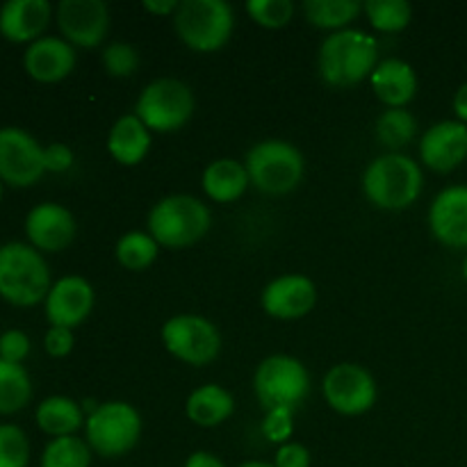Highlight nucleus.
I'll list each match as a JSON object with an SVG mask.
<instances>
[{"instance_id": "obj_39", "label": "nucleus", "mask_w": 467, "mask_h": 467, "mask_svg": "<svg viewBox=\"0 0 467 467\" xmlns=\"http://www.w3.org/2000/svg\"><path fill=\"white\" fill-rule=\"evenodd\" d=\"M44 164L46 171H68L73 164V150L67 144H62V141H53V144H48L44 149Z\"/></svg>"}, {"instance_id": "obj_11", "label": "nucleus", "mask_w": 467, "mask_h": 467, "mask_svg": "<svg viewBox=\"0 0 467 467\" xmlns=\"http://www.w3.org/2000/svg\"><path fill=\"white\" fill-rule=\"evenodd\" d=\"M44 171V146L23 128H0V181L27 187L35 185Z\"/></svg>"}, {"instance_id": "obj_14", "label": "nucleus", "mask_w": 467, "mask_h": 467, "mask_svg": "<svg viewBox=\"0 0 467 467\" xmlns=\"http://www.w3.org/2000/svg\"><path fill=\"white\" fill-rule=\"evenodd\" d=\"M94 310V287L85 276L68 274L53 283L46 296V317L50 327L76 328Z\"/></svg>"}, {"instance_id": "obj_34", "label": "nucleus", "mask_w": 467, "mask_h": 467, "mask_svg": "<svg viewBox=\"0 0 467 467\" xmlns=\"http://www.w3.org/2000/svg\"><path fill=\"white\" fill-rule=\"evenodd\" d=\"M103 67L109 76L128 78L140 68V53L126 41H114L103 50Z\"/></svg>"}, {"instance_id": "obj_1", "label": "nucleus", "mask_w": 467, "mask_h": 467, "mask_svg": "<svg viewBox=\"0 0 467 467\" xmlns=\"http://www.w3.org/2000/svg\"><path fill=\"white\" fill-rule=\"evenodd\" d=\"M319 76L331 87H354L379 67V44L368 32L337 30L319 46Z\"/></svg>"}, {"instance_id": "obj_21", "label": "nucleus", "mask_w": 467, "mask_h": 467, "mask_svg": "<svg viewBox=\"0 0 467 467\" xmlns=\"http://www.w3.org/2000/svg\"><path fill=\"white\" fill-rule=\"evenodd\" d=\"M369 82L377 99L388 108H404L418 94V73L409 62L397 57L381 59Z\"/></svg>"}, {"instance_id": "obj_28", "label": "nucleus", "mask_w": 467, "mask_h": 467, "mask_svg": "<svg viewBox=\"0 0 467 467\" xmlns=\"http://www.w3.org/2000/svg\"><path fill=\"white\" fill-rule=\"evenodd\" d=\"M32 400V381L21 363L0 358V413H16Z\"/></svg>"}, {"instance_id": "obj_36", "label": "nucleus", "mask_w": 467, "mask_h": 467, "mask_svg": "<svg viewBox=\"0 0 467 467\" xmlns=\"http://www.w3.org/2000/svg\"><path fill=\"white\" fill-rule=\"evenodd\" d=\"M30 354V337L18 328H7L0 333V358L9 363H21Z\"/></svg>"}, {"instance_id": "obj_7", "label": "nucleus", "mask_w": 467, "mask_h": 467, "mask_svg": "<svg viewBox=\"0 0 467 467\" xmlns=\"http://www.w3.org/2000/svg\"><path fill=\"white\" fill-rule=\"evenodd\" d=\"M87 445L103 459L126 456L140 442L141 415L128 401H105L85 422Z\"/></svg>"}, {"instance_id": "obj_26", "label": "nucleus", "mask_w": 467, "mask_h": 467, "mask_svg": "<svg viewBox=\"0 0 467 467\" xmlns=\"http://www.w3.org/2000/svg\"><path fill=\"white\" fill-rule=\"evenodd\" d=\"M301 9L313 26L337 32L347 30V26L358 18V14L363 12V3L358 0H306Z\"/></svg>"}, {"instance_id": "obj_37", "label": "nucleus", "mask_w": 467, "mask_h": 467, "mask_svg": "<svg viewBox=\"0 0 467 467\" xmlns=\"http://www.w3.org/2000/svg\"><path fill=\"white\" fill-rule=\"evenodd\" d=\"M73 345H76V337H73L71 328L50 327L44 337L46 351H48L50 356H55V358H64V356L71 354Z\"/></svg>"}, {"instance_id": "obj_33", "label": "nucleus", "mask_w": 467, "mask_h": 467, "mask_svg": "<svg viewBox=\"0 0 467 467\" xmlns=\"http://www.w3.org/2000/svg\"><path fill=\"white\" fill-rule=\"evenodd\" d=\"M246 12L258 26L276 30L292 21L295 3L292 0H246Z\"/></svg>"}, {"instance_id": "obj_2", "label": "nucleus", "mask_w": 467, "mask_h": 467, "mask_svg": "<svg viewBox=\"0 0 467 467\" xmlns=\"http://www.w3.org/2000/svg\"><path fill=\"white\" fill-rule=\"evenodd\" d=\"M422 169L404 153H383L368 164L363 192L369 203L383 210H404L422 194Z\"/></svg>"}, {"instance_id": "obj_45", "label": "nucleus", "mask_w": 467, "mask_h": 467, "mask_svg": "<svg viewBox=\"0 0 467 467\" xmlns=\"http://www.w3.org/2000/svg\"><path fill=\"white\" fill-rule=\"evenodd\" d=\"M0 196H3V181H0Z\"/></svg>"}, {"instance_id": "obj_22", "label": "nucleus", "mask_w": 467, "mask_h": 467, "mask_svg": "<svg viewBox=\"0 0 467 467\" xmlns=\"http://www.w3.org/2000/svg\"><path fill=\"white\" fill-rule=\"evenodd\" d=\"M150 149V130L137 114H123L117 119L108 135V150L119 164L135 167Z\"/></svg>"}, {"instance_id": "obj_4", "label": "nucleus", "mask_w": 467, "mask_h": 467, "mask_svg": "<svg viewBox=\"0 0 467 467\" xmlns=\"http://www.w3.org/2000/svg\"><path fill=\"white\" fill-rule=\"evenodd\" d=\"M50 269L32 244L7 242L0 246V296L14 306H35L50 292Z\"/></svg>"}, {"instance_id": "obj_30", "label": "nucleus", "mask_w": 467, "mask_h": 467, "mask_svg": "<svg viewBox=\"0 0 467 467\" xmlns=\"http://www.w3.org/2000/svg\"><path fill=\"white\" fill-rule=\"evenodd\" d=\"M91 447L76 436L53 438L41 454V467H89Z\"/></svg>"}, {"instance_id": "obj_42", "label": "nucleus", "mask_w": 467, "mask_h": 467, "mask_svg": "<svg viewBox=\"0 0 467 467\" xmlns=\"http://www.w3.org/2000/svg\"><path fill=\"white\" fill-rule=\"evenodd\" d=\"M454 112L459 117V121L467 123V82L459 87V91L454 94Z\"/></svg>"}, {"instance_id": "obj_31", "label": "nucleus", "mask_w": 467, "mask_h": 467, "mask_svg": "<svg viewBox=\"0 0 467 467\" xmlns=\"http://www.w3.org/2000/svg\"><path fill=\"white\" fill-rule=\"evenodd\" d=\"M363 12L379 32H400L413 18V7L406 0H368Z\"/></svg>"}, {"instance_id": "obj_32", "label": "nucleus", "mask_w": 467, "mask_h": 467, "mask_svg": "<svg viewBox=\"0 0 467 467\" xmlns=\"http://www.w3.org/2000/svg\"><path fill=\"white\" fill-rule=\"evenodd\" d=\"M30 442L16 424H0V467H27Z\"/></svg>"}, {"instance_id": "obj_3", "label": "nucleus", "mask_w": 467, "mask_h": 467, "mask_svg": "<svg viewBox=\"0 0 467 467\" xmlns=\"http://www.w3.org/2000/svg\"><path fill=\"white\" fill-rule=\"evenodd\" d=\"M213 223L208 205L190 194L160 199L149 213V235L160 246L182 249L203 240Z\"/></svg>"}, {"instance_id": "obj_20", "label": "nucleus", "mask_w": 467, "mask_h": 467, "mask_svg": "<svg viewBox=\"0 0 467 467\" xmlns=\"http://www.w3.org/2000/svg\"><path fill=\"white\" fill-rule=\"evenodd\" d=\"M48 0H7L0 5V35L9 41H35L48 27Z\"/></svg>"}, {"instance_id": "obj_29", "label": "nucleus", "mask_w": 467, "mask_h": 467, "mask_svg": "<svg viewBox=\"0 0 467 467\" xmlns=\"http://www.w3.org/2000/svg\"><path fill=\"white\" fill-rule=\"evenodd\" d=\"M117 260L121 267L130 269V272H141V269L150 267L160 254V244L144 231H130L126 235L119 237L117 242Z\"/></svg>"}, {"instance_id": "obj_18", "label": "nucleus", "mask_w": 467, "mask_h": 467, "mask_svg": "<svg viewBox=\"0 0 467 467\" xmlns=\"http://www.w3.org/2000/svg\"><path fill=\"white\" fill-rule=\"evenodd\" d=\"M433 237L451 249H467V185H450L429 208Z\"/></svg>"}, {"instance_id": "obj_25", "label": "nucleus", "mask_w": 467, "mask_h": 467, "mask_svg": "<svg viewBox=\"0 0 467 467\" xmlns=\"http://www.w3.org/2000/svg\"><path fill=\"white\" fill-rule=\"evenodd\" d=\"M82 422H85V415H82V409L71 397H46L36 406V424H39L41 431H46L53 438L73 436L82 427Z\"/></svg>"}, {"instance_id": "obj_43", "label": "nucleus", "mask_w": 467, "mask_h": 467, "mask_svg": "<svg viewBox=\"0 0 467 467\" xmlns=\"http://www.w3.org/2000/svg\"><path fill=\"white\" fill-rule=\"evenodd\" d=\"M240 467H276V465L265 463V461H249V463H242Z\"/></svg>"}, {"instance_id": "obj_16", "label": "nucleus", "mask_w": 467, "mask_h": 467, "mask_svg": "<svg viewBox=\"0 0 467 467\" xmlns=\"http://www.w3.org/2000/svg\"><path fill=\"white\" fill-rule=\"evenodd\" d=\"M260 301L269 317L299 319L315 308L317 290H315V283L304 274H283L267 283Z\"/></svg>"}, {"instance_id": "obj_44", "label": "nucleus", "mask_w": 467, "mask_h": 467, "mask_svg": "<svg viewBox=\"0 0 467 467\" xmlns=\"http://www.w3.org/2000/svg\"><path fill=\"white\" fill-rule=\"evenodd\" d=\"M463 276H465V281H467V255H465V263H463Z\"/></svg>"}, {"instance_id": "obj_27", "label": "nucleus", "mask_w": 467, "mask_h": 467, "mask_svg": "<svg viewBox=\"0 0 467 467\" xmlns=\"http://www.w3.org/2000/svg\"><path fill=\"white\" fill-rule=\"evenodd\" d=\"M418 135V119L404 108H388L377 119V140L390 153H400V149L409 146Z\"/></svg>"}, {"instance_id": "obj_40", "label": "nucleus", "mask_w": 467, "mask_h": 467, "mask_svg": "<svg viewBox=\"0 0 467 467\" xmlns=\"http://www.w3.org/2000/svg\"><path fill=\"white\" fill-rule=\"evenodd\" d=\"M141 7L146 12L155 14V16H173L178 12V7H181V0H144Z\"/></svg>"}, {"instance_id": "obj_24", "label": "nucleus", "mask_w": 467, "mask_h": 467, "mask_svg": "<svg viewBox=\"0 0 467 467\" xmlns=\"http://www.w3.org/2000/svg\"><path fill=\"white\" fill-rule=\"evenodd\" d=\"M187 418L199 427H219L235 413V400L226 388L205 383L187 397Z\"/></svg>"}, {"instance_id": "obj_6", "label": "nucleus", "mask_w": 467, "mask_h": 467, "mask_svg": "<svg viewBox=\"0 0 467 467\" xmlns=\"http://www.w3.org/2000/svg\"><path fill=\"white\" fill-rule=\"evenodd\" d=\"M244 167L251 185L272 196H283L295 190L306 171L301 150L285 140L258 141L246 153Z\"/></svg>"}, {"instance_id": "obj_9", "label": "nucleus", "mask_w": 467, "mask_h": 467, "mask_svg": "<svg viewBox=\"0 0 467 467\" xmlns=\"http://www.w3.org/2000/svg\"><path fill=\"white\" fill-rule=\"evenodd\" d=\"M135 114L149 130L176 132L194 114V94L176 78H158L149 82L140 94Z\"/></svg>"}, {"instance_id": "obj_35", "label": "nucleus", "mask_w": 467, "mask_h": 467, "mask_svg": "<svg viewBox=\"0 0 467 467\" xmlns=\"http://www.w3.org/2000/svg\"><path fill=\"white\" fill-rule=\"evenodd\" d=\"M295 410L292 409H272L267 410L263 420V436L269 442H278L285 445L290 442L292 433H295Z\"/></svg>"}, {"instance_id": "obj_12", "label": "nucleus", "mask_w": 467, "mask_h": 467, "mask_svg": "<svg viewBox=\"0 0 467 467\" xmlns=\"http://www.w3.org/2000/svg\"><path fill=\"white\" fill-rule=\"evenodd\" d=\"M327 404L340 415H363L377 401V383L372 374L356 363L333 365L322 383Z\"/></svg>"}, {"instance_id": "obj_23", "label": "nucleus", "mask_w": 467, "mask_h": 467, "mask_svg": "<svg viewBox=\"0 0 467 467\" xmlns=\"http://www.w3.org/2000/svg\"><path fill=\"white\" fill-rule=\"evenodd\" d=\"M249 185V171L237 160H214L203 171V192L217 203H233L244 194Z\"/></svg>"}, {"instance_id": "obj_13", "label": "nucleus", "mask_w": 467, "mask_h": 467, "mask_svg": "<svg viewBox=\"0 0 467 467\" xmlns=\"http://www.w3.org/2000/svg\"><path fill=\"white\" fill-rule=\"evenodd\" d=\"M57 26L71 46L94 48L108 36L109 9L103 0H62L57 5Z\"/></svg>"}, {"instance_id": "obj_38", "label": "nucleus", "mask_w": 467, "mask_h": 467, "mask_svg": "<svg viewBox=\"0 0 467 467\" xmlns=\"http://www.w3.org/2000/svg\"><path fill=\"white\" fill-rule=\"evenodd\" d=\"M274 465L276 467H310L308 447L301 445V442H285V445L278 447Z\"/></svg>"}, {"instance_id": "obj_8", "label": "nucleus", "mask_w": 467, "mask_h": 467, "mask_svg": "<svg viewBox=\"0 0 467 467\" xmlns=\"http://www.w3.org/2000/svg\"><path fill=\"white\" fill-rule=\"evenodd\" d=\"M254 390L265 410H295V406H299L310 392L308 369L295 356H267L254 374Z\"/></svg>"}, {"instance_id": "obj_17", "label": "nucleus", "mask_w": 467, "mask_h": 467, "mask_svg": "<svg viewBox=\"0 0 467 467\" xmlns=\"http://www.w3.org/2000/svg\"><path fill=\"white\" fill-rule=\"evenodd\" d=\"M26 235L36 251H62L76 240V217L64 205L46 201L27 213Z\"/></svg>"}, {"instance_id": "obj_5", "label": "nucleus", "mask_w": 467, "mask_h": 467, "mask_svg": "<svg viewBox=\"0 0 467 467\" xmlns=\"http://www.w3.org/2000/svg\"><path fill=\"white\" fill-rule=\"evenodd\" d=\"M173 27L192 50L214 53L231 39L235 14L226 0H182L173 14Z\"/></svg>"}, {"instance_id": "obj_15", "label": "nucleus", "mask_w": 467, "mask_h": 467, "mask_svg": "<svg viewBox=\"0 0 467 467\" xmlns=\"http://www.w3.org/2000/svg\"><path fill=\"white\" fill-rule=\"evenodd\" d=\"M420 158L429 169L450 173L467 160V123L445 119L429 128L420 140Z\"/></svg>"}, {"instance_id": "obj_41", "label": "nucleus", "mask_w": 467, "mask_h": 467, "mask_svg": "<svg viewBox=\"0 0 467 467\" xmlns=\"http://www.w3.org/2000/svg\"><path fill=\"white\" fill-rule=\"evenodd\" d=\"M185 467H226L222 459H217L210 451H194L190 459L185 461Z\"/></svg>"}, {"instance_id": "obj_10", "label": "nucleus", "mask_w": 467, "mask_h": 467, "mask_svg": "<svg viewBox=\"0 0 467 467\" xmlns=\"http://www.w3.org/2000/svg\"><path fill=\"white\" fill-rule=\"evenodd\" d=\"M162 342L171 356L194 368H205L222 351V333L199 315H176L162 327Z\"/></svg>"}, {"instance_id": "obj_19", "label": "nucleus", "mask_w": 467, "mask_h": 467, "mask_svg": "<svg viewBox=\"0 0 467 467\" xmlns=\"http://www.w3.org/2000/svg\"><path fill=\"white\" fill-rule=\"evenodd\" d=\"M23 64L39 82L64 80L76 67V48L62 36H39L27 46Z\"/></svg>"}]
</instances>
